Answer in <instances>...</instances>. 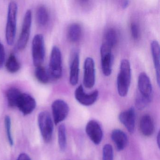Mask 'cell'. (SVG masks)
<instances>
[{
	"label": "cell",
	"instance_id": "cell-1",
	"mask_svg": "<svg viewBox=\"0 0 160 160\" xmlns=\"http://www.w3.org/2000/svg\"><path fill=\"white\" fill-rule=\"evenodd\" d=\"M132 79V70L129 61L122 60L120 66L119 72L117 78V88L119 95L125 97L128 94Z\"/></svg>",
	"mask_w": 160,
	"mask_h": 160
},
{
	"label": "cell",
	"instance_id": "cell-2",
	"mask_svg": "<svg viewBox=\"0 0 160 160\" xmlns=\"http://www.w3.org/2000/svg\"><path fill=\"white\" fill-rule=\"evenodd\" d=\"M18 11V6L17 3L15 2H11L8 7L5 32L6 41L9 45H12L15 39Z\"/></svg>",
	"mask_w": 160,
	"mask_h": 160
},
{
	"label": "cell",
	"instance_id": "cell-3",
	"mask_svg": "<svg viewBox=\"0 0 160 160\" xmlns=\"http://www.w3.org/2000/svg\"><path fill=\"white\" fill-rule=\"evenodd\" d=\"M48 72L50 77L56 80L60 79L62 76V57L57 46H54L51 51Z\"/></svg>",
	"mask_w": 160,
	"mask_h": 160
},
{
	"label": "cell",
	"instance_id": "cell-4",
	"mask_svg": "<svg viewBox=\"0 0 160 160\" xmlns=\"http://www.w3.org/2000/svg\"><path fill=\"white\" fill-rule=\"evenodd\" d=\"M38 124L44 141L49 143L52 139L54 125L51 116L47 111H42L39 114Z\"/></svg>",
	"mask_w": 160,
	"mask_h": 160
},
{
	"label": "cell",
	"instance_id": "cell-5",
	"mask_svg": "<svg viewBox=\"0 0 160 160\" xmlns=\"http://www.w3.org/2000/svg\"><path fill=\"white\" fill-rule=\"evenodd\" d=\"M32 56L34 66H42L45 56L44 39L42 34H37L33 38L32 42Z\"/></svg>",
	"mask_w": 160,
	"mask_h": 160
},
{
	"label": "cell",
	"instance_id": "cell-6",
	"mask_svg": "<svg viewBox=\"0 0 160 160\" xmlns=\"http://www.w3.org/2000/svg\"><path fill=\"white\" fill-rule=\"evenodd\" d=\"M32 21V13L31 10H28L23 20L21 33L18 42V47L19 50L25 49L29 39Z\"/></svg>",
	"mask_w": 160,
	"mask_h": 160
},
{
	"label": "cell",
	"instance_id": "cell-7",
	"mask_svg": "<svg viewBox=\"0 0 160 160\" xmlns=\"http://www.w3.org/2000/svg\"><path fill=\"white\" fill-rule=\"evenodd\" d=\"M101 64L103 74L105 76H109L112 72L113 56L112 49L102 43L101 49Z\"/></svg>",
	"mask_w": 160,
	"mask_h": 160
},
{
	"label": "cell",
	"instance_id": "cell-8",
	"mask_svg": "<svg viewBox=\"0 0 160 160\" xmlns=\"http://www.w3.org/2000/svg\"><path fill=\"white\" fill-rule=\"evenodd\" d=\"M95 67L93 59L87 58L84 65V77L83 83L84 86L88 88H92L95 85Z\"/></svg>",
	"mask_w": 160,
	"mask_h": 160
},
{
	"label": "cell",
	"instance_id": "cell-9",
	"mask_svg": "<svg viewBox=\"0 0 160 160\" xmlns=\"http://www.w3.org/2000/svg\"><path fill=\"white\" fill-rule=\"evenodd\" d=\"M99 96V92L97 90L90 93L84 91L82 85L78 86L75 92V97L77 101L83 105L88 106L93 104L97 101Z\"/></svg>",
	"mask_w": 160,
	"mask_h": 160
},
{
	"label": "cell",
	"instance_id": "cell-10",
	"mask_svg": "<svg viewBox=\"0 0 160 160\" xmlns=\"http://www.w3.org/2000/svg\"><path fill=\"white\" fill-rule=\"evenodd\" d=\"M52 110L54 122L57 124L64 120L68 116L69 106L65 101L58 99L53 102Z\"/></svg>",
	"mask_w": 160,
	"mask_h": 160
},
{
	"label": "cell",
	"instance_id": "cell-11",
	"mask_svg": "<svg viewBox=\"0 0 160 160\" xmlns=\"http://www.w3.org/2000/svg\"><path fill=\"white\" fill-rule=\"evenodd\" d=\"M138 93L149 101L152 99V87L148 75L145 72L140 73L138 81Z\"/></svg>",
	"mask_w": 160,
	"mask_h": 160
},
{
	"label": "cell",
	"instance_id": "cell-12",
	"mask_svg": "<svg viewBox=\"0 0 160 160\" xmlns=\"http://www.w3.org/2000/svg\"><path fill=\"white\" fill-rule=\"evenodd\" d=\"M79 53L74 50L71 54L70 64V83L73 86L77 85L79 79Z\"/></svg>",
	"mask_w": 160,
	"mask_h": 160
},
{
	"label": "cell",
	"instance_id": "cell-13",
	"mask_svg": "<svg viewBox=\"0 0 160 160\" xmlns=\"http://www.w3.org/2000/svg\"><path fill=\"white\" fill-rule=\"evenodd\" d=\"M36 102L30 94L22 93L18 101L17 107L24 115L31 114L35 109Z\"/></svg>",
	"mask_w": 160,
	"mask_h": 160
},
{
	"label": "cell",
	"instance_id": "cell-14",
	"mask_svg": "<svg viewBox=\"0 0 160 160\" xmlns=\"http://www.w3.org/2000/svg\"><path fill=\"white\" fill-rule=\"evenodd\" d=\"M86 132L91 140L95 144L101 143L103 137L102 127L99 122L95 120H91L87 123Z\"/></svg>",
	"mask_w": 160,
	"mask_h": 160
},
{
	"label": "cell",
	"instance_id": "cell-15",
	"mask_svg": "<svg viewBox=\"0 0 160 160\" xmlns=\"http://www.w3.org/2000/svg\"><path fill=\"white\" fill-rule=\"evenodd\" d=\"M119 119L125 126L130 133L133 132L135 126V112L132 107L128 110L122 112L119 115Z\"/></svg>",
	"mask_w": 160,
	"mask_h": 160
},
{
	"label": "cell",
	"instance_id": "cell-16",
	"mask_svg": "<svg viewBox=\"0 0 160 160\" xmlns=\"http://www.w3.org/2000/svg\"><path fill=\"white\" fill-rule=\"evenodd\" d=\"M151 50L153 59L156 80L158 86L160 85V45L157 41H153L151 43Z\"/></svg>",
	"mask_w": 160,
	"mask_h": 160
},
{
	"label": "cell",
	"instance_id": "cell-17",
	"mask_svg": "<svg viewBox=\"0 0 160 160\" xmlns=\"http://www.w3.org/2000/svg\"><path fill=\"white\" fill-rule=\"evenodd\" d=\"M111 138L118 151L124 149L127 146L128 143L127 135L121 130H114L111 133Z\"/></svg>",
	"mask_w": 160,
	"mask_h": 160
},
{
	"label": "cell",
	"instance_id": "cell-18",
	"mask_svg": "<svg viewBox=\"0 0 160 160\" xmlns=\"http://www.w3.org/2000/svg\"><path fill=\"white\" fill-rule=\"evenodd\" d=\"M139 127L141 132L144 136H151L154 132V124L151 117L148 115L142 116L139 122Z\"/></svg>",
	"mask_w": 160,
	"mask_h": 160
},
{
	"label": "cell",
	"instance_id": "cell-19",
	"mask_svg": "<svg viewBox=\"0 0 160 160\" xmlns=\"http://www.w3.org/2000/svg\"><path fill=\"white\" fill-rule=\"evenodd\" d=\"M82 35V28L78 23L71 24L67 29V36L69 41L73 43L77 42L81 39Z\"/></svg>",
	"mask_w": 160,
	"mask_h": 160
},
{
	"label": "cell",
	"instance_id": "cell-20",
	"mask_svg": "<svg viewBox=\"0 0 160 160\" xmlns=\"http://www.w3.org/2000/svg\"><path fill=\"white\" fill-rule=\"evenodd\" d=\"M118 39V33L117 31L113 28H109L105 33L103 43L112 49L117 45Z\"/></svg>",
	"mask_w": 160,
	"mask_h": 160
},
{
	"label": "cell",
	"instance_id": "cell-21",
	"mask_svg": "<svg viewBox=\"0 0 160 160\" xmlns=\"http://www.w3.org/2000/svg\"><path fill=\"white\" fill-rule=\"evenodd\" d=\"M22 93L19 89L15 87H12L7 90L6 96L8 105L10 107H17L18 101Z\"/></svg>",
	"mask_w": 160,
	"mask_h": 160
},
{
	"label": "cell",
	"instance_id": "cell-22",
	"mask_svg": "<svg viewBox=\"0 0 160 160\" xmlns=\"http://www.w3.org/2000/svg\"><path fill=\"white\" fill-rule=\"evenodd\" d=\"M36 21L40 27H45L48 24L49 20V12L43 5L38 7L36 11Z\"/></svg>",
	"mask_w": 160,
	"mask_h": 160
},
{
	"label": "cell",
	"instance_id": "cell-23",
	"mask_svg": "<svg viewBox=\"0 0 160 160\" xmlns=\"http://www.w3.org/2000/svg\"><path fill=\"white\" fill-rule=\"evenodd\" d=\"M35 75L38 81L42 84H47L49 82L50 77L49 72L42 66L36 67Z\"/></svg>",
	"mask_w": 160,
	"mask_h": 160
},
{
	"label": "cell",
	"instance_id": "cell-24",
	"mask_svg": "<svg viewBox=\"0 0 160 160\" xmlns=\"http://www.w3.org/2000/svg\"><path fill=\"white\" fill-rule=\"evenodd\" d=\"M6 68L8 72L12 73L17 72L20 69V63L13 54H11L7 60Z\"/></svg>",
	"mask_w": 160,
	"mask_h": 160
},
{
	"label": "cell",
	"instance_id": "cell-25",
	"mask_svg": "<svg viewBox=\"0 0 160 160\" xmlns=\"http://www.w3.org/2000/svg\"><path fill=\"white\" fill-rule=\"evenodd\" d=\"M58 137V143L60 148L62 151H63L65 149L66 144H67L66 129L64 124H61L59 127Z\"/></svg>",
	"mask_w": 160,
	"mask_h": 160
},
{
	"label": "cell",
	"instance_id": "cell-26",
	"mask_svg": "<svg viewBox=\"0 0 160 160\" xmlns=\"http://www.w3.org/2000/svg\"><path fill=\"white\" fill-rule=\"evenodd\" d=\"M151 101L143 97L139 93H137L135 98V106L139 110H142L146 107Z\"/></svg>",
	"mask_w": 160,
	"mask_h": 160
},
{
	"label": "cell",
	"instance_id": "cell-27",
	"mask_svg": "<svg viewBox=\"0 0 160 160\" xmlns=\"http://www.w3.org/2000/svg\"><path fill=\"white\" fill-rule=\"evenodd\" d=\"M114 152L113 148L110 144L104 146L102 150V160H113Z\"/></svg>",
	"mask_w": 160,
	"mask_h": 160
},
{
	"label": "cell",
	"instance_id": "cell-28",
	"mask_svg": "<svg viewBox=\"0 0 160 160\" xmlns=\"http://www.w3.org/2000/svg\"><path fill=\"white\" fill-rule=\"evenodd\" d=\"M4 122H5V128H6V133H7V137H8L9 143L11 146H12L13 144V140L12 131H11V119L9 116H7L5 117Z\"/></svg>",
	"mask_w": 160,
	"mask_h": 160
},
{
	"label": "cell",
	"instance_id": "cell-29",
	"mask_svg": "<svg viewBox=\"0 0 160 160\" xmlns=\"http://www.w3.org/2000/svg\"><path fill=\"white\" fill-rule=\"evenodd\" d=\"M131 35L135 41L139 39L140 36V30L138 25L136 22H132L131 25Z\"/></svg>",
	"mask_w": 160,
	"mask_h": 160
},
{
	"label": "cell",
	"instance_id": "cell-30",
	"mask_svg": "<svg viewBox=\"0 0 160 160\" xmlns=\"http://www.w3.org/2000/svg\"><path fill=\"white\" fill-rule=\"evenodd\" d=\"M5 52L4 46L0 43V69L3 67L5 61Z\"/></svg>",
	"mask_w": 160,
	"mask_h": 160
},
{
	"label": "cell",
	"instance_id": "cell-31",
	"mask_svg": "<svg viewBox=\"0 0 160 160\" xmlns=\"http://www.w3.org/2000/svg\"><path fill=\"white\" fill-rule=\"evenodd\" d=\"M17 160H31L29 156L25 153H21Z\"/></svg>",
	"mask_w": 160,
	"mask_h": 160
},
{
	"label": "cell",
	"instance_id": "cell-32",
	"mask_svg": "<svg viewBox=\"0 0 160 160\" xmlns=\"http://www.w3.org/2000/svg\"><path fill=\"white\" fill-rule=\"evenodd\" d=\"M129 5H130V1H124L122 2L121 6L122 9H126Z\"/></svg>",
	"mask_w": 160,
	"mask_h": 160
},
{
	"label": "cell",
	"instance_id": "cell-33",
	"mask_svg": "<svg viewBox=\"0 0 160 160\" xmlns=\"http://www.w3.org/2000/svg\"><path fill=\"white\" fill-rule=\"evenodd\" d=\"M157 144H158V146H159V144H160V143H159V142H160V133H158V136H157Z\"/></svg>",
	"mask_w": 160,
	"mask_h": 160
}]
</instances>
